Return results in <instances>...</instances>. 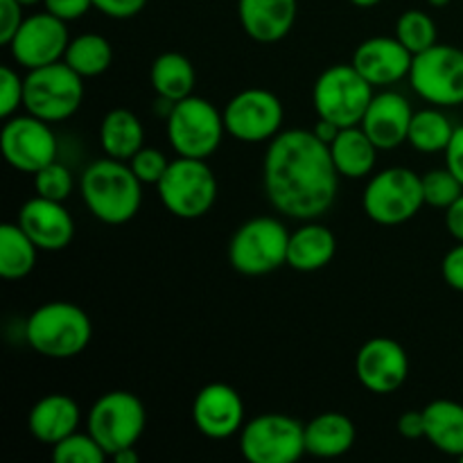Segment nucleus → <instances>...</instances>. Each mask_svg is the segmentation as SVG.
I'll return each mask as SVG.
<instances>
[{
  "label": "nucleus",
  "mask_w": 463,
  "mask_h": 463,
  "mask_svg": "<svg viewBox=\"0 0 463 463\" xmlns=\"http://www.w3.org/2000/svg\"><path fill=\"white\" fill-rule=\"evenodd\" d=\"M262 188L280 215L319 220L333 208L339 188L330 147L312 129L280 131L262 161Z\"/></svg>",
  "instance_id": "1"
},
{
  "label": "nucleus",
  "mask_w": 463,
  "mask_h": 463,
  "mask_svg": "<svg viewBox=\"0 0 463 463\" xmlns=\"http://www.w3.org/2000/svg\"><path fill=\"white\" fill-rule=\"evenodd\" d=\"M80 193L90 215L102 224L120 226L134 220L143 203V181L127 161L98 158L80 179Z\"/></svg>",
  "instance_id": "2"
},
{
  "label": "nucleus",
  "mask_w": 463,
  "mask_h": 463,
  "mask_svg": "<svg viewBox=\"0 0 463 463\" xmlns=\"http://www.w3.org/2000/svg\"><path fill=\"white\" fill-rule=\"evenodd\" d=\"M25 339L48 360H72L89 348L93 324L75 303L50 301L27 317Z\"/></svg>",
  "instance_id": "3"
},
{
  "label": "nucleus",
  "mask_w": 463,
  "mask_h": 463,
  "mask_svg": "<svg viewBox=\"0 0 463 463\" xmlns=\"http://www.w3.org/2000/svg\"><path fill=\"white\" fill-rule=\"evenodd\" d=\"M224 134V113L215 104L208 102L206 98L190 95V98L179 99L170 107L167 140H170L176 156L208 161L220 149Z\"/></svg>",
  "instance_id": "4"
},
{
  "label": "nucleus",
  "mask_w": 463,
  "mask_h": 463,
  "mask_svg": "<svg viewBox=\"0 0 463 463\" xmlns=\"http://www.w3.org/2000/svg\"><path fill=\"white\" fill-rule=\"evenodd\" d=\"M156 193L170 215L179 220H199L217 202V176L203 158L176 156L158 181Z\"/></svg>",
  "instance_id": "5"
},
{
  "label": "nucleus",
  "mask_w": 463,
  "mask_h": 463,
  "mask_svg": "<svg viewBox=\"0 0 463 463\" xmlns=\"http://www.w3.org/2000/svg\"><path fill=\"white\" fill-rule=\"evenodd\" d=\"M289 231L276 217L244 222L229 242V262L242 276H267L288 265Z\"/></svg>",
  "instance_id": "6"
},
{
  "label": "nucleus",
  "mask_w": 463,
  "mask_h": 463,
  "mask_svg": "<svg viewBox=\"0 0 463 463\" xmlns=\"http://www.w3.org/2000/svg\"><path fill=\"white\" fill-rule=\"evenodd\" d=\"M373 89L375 86L369 84L353 63H335L317 77L312 89L317 116L342 129L360 125L375 95Z\"/></svg>",
  "instance_id": "7"
},
{
  "label": "nucleus",
  "mask_w": 463,
  "mask_h": 463,
  "mask_svg": "<svg viewBox=\"0 0 463 463\" xmlns=\"http://www.w3.org/2000/svg\"><path fill=\"white\" fill-rule=\"evenodd\" d=\"M84 99V77L77 75L66 61L34 68L25 75V98L23 107L27 113L45 122H63L75 116Z\"/></svg>",
  "instance_id": "8"
},
{
  "label": "nucleus",
  "mask_w": 463,
  "mask_h": 463,
  "mask_svg": "<svg viewBox=\"0 0 463 463\" xmlns=\"http://www.w3.org/2000/svg\"><path fill=\"white\" fill-rule=\"evenodd\" d=\"M362 206L375 224H405L425 206L423 176H419L410 167L398 165L380 170L366 184Z\"/></svg>",
  "instance_id": "9"
},
{
  "label": "nucleus",
  "mask_w": 463,
  "mask_h": 463,
  "mask_svg": "<svg viewBox=\"0 0 463 463\" xmlns=\"http://www.w3.org/2000/svg\"><path fill=\"white\" fill-rule=\"evenodd\" d=\"M249 463H297L306 452V423L288 414H260L240 430Z\"/></svg>",
  "instance_id": "10"
},
{
  "label": "nucleus",
  "mask_w": 463,
  "mask_h": 463,
  "mask_svg": "<svg viewBox=\"0 0 463 463\" xmlns=\"http://www.w3.org/2000/svg\"><path fill=\"white\" fill-rule=\"evenodd\" d=\"M147 428L143 401L131 392H109L95 401L89 414V432L109 457L118 450L134 448Z\"/></svg>",
  "instance_id": "11"
},
{
  "label": "nucleus",
  "mask_w": 463,
  "mask_h": 463,
  "mask_svg": "<svg viewBox=\"0 0 463 463\" xmlns=\"http://www.w3.org/2000/svg\"><path fill=\"white\" fill-rule=\"evenodd\" d=\"M410 84L419 98L434 107L463 104V50L437 43L411 61Z\"/></svg>",
  "instance_id": "12"
},
{
  "label": "nucleus",
  "mask_w": 463,
  "mask_h": 463,
  "mask_svg": "<svg viewBox=\"0 0 463 463\" xmlns=\"http://www.w3.org/2000/svg\"><path fill=\"white\" fill-rule=\"evenodd\" d=\"M226 134L240 143H269L280 134L285 109L276 93L267 89H244L224 107Z\"/></svg>",
  "instance_id": "13"
},
{
  "label": "nucleus",
  "mask_w": 463,
  "mask_h": 463,
  "mask_svg": "<svg viewBox=\"0 0 463 463\" xmlns=\"http://www.w3.org/2000/svg\"><path fill=\"white\" fill-rule=\"evenodd\" d=\"M3 156L14 170L36 175L41 167L57 161L59 145L50 122L32 116H12L3 127Z\"/></svg>",
  "instance_id": "14"
},
{
  "label": "nucleus",
  "mask_w": 463,
  "mask_h": 463,
  "mask_svg": "<svg viewBox=\"0 0 463 463\" xmlns=\"http://www.w3.org/2000/svg\"><path fill=\"white\" fill-rule=\"evenodd\" d=\"M68 43H71V34H68L66 21L50 12H36L23 21L7 48L18 66L34 71V68L61 61Z\"/></svg>",
  "instance_id": "15"
},
{
  "label": "nucleus",
  "mask_w": 463,
  "mask_h": 463,
  "mask_svg": "<svg viewBox=\"0 0 463 463\" xmlns=\"http://www.w3.org/2000/svg\"><path fill=\"white\" fill-rule=\"evenodd\" d=\"M355 375L366 392L389 396L405 384L410 375V357L396 339L373 337L357 351Z\"/></svg>",
  "instance_id": "16"
},
{
  "label": "nucleus",
  "mask_w": 463,
  "mask_h": 463,
  "mask_svg": "<svg viewBox=\"0 0 463 463\" xmlns=\"http://www.w3.org/2000/svg\"><path fill=\"white\" fill-rule=\"evenodd\" d=\"M193 423L206 439L224 441L244 428V402L238 389L224 383H211L193 401Z\"/></svg>",
  "instance_id": "17"
},
{
  "label": "nucleus",
  "mask_w": 463,
  "mask_h": 463,
  "mask_svg": "<svg viewBox=\"0 0 463 463\" xmlns=\"http://www.w3.org/2000/svg\"><path fill=\"white\" fill-rule=\"evenodd\" d=\"M414 54L396 39V36H373L362 41L353 52L351 63L362 77L373 86L398 84L410 77Z\"/></svg>",
  "instance_id": "18"
},
{
  "label": "nucleus",
  "mask_w": 463,
  "mask_h": 463,
  "mask_svg": "<svg viewBox=\"0 0 463 463\" xmlns=\"http://www.w3.org/2000/svg\"><path fill=\"white\" fill-rule=\"evenodd\" d=\"M18 224L30 235L39 251H63L75 238V220L63 202L32 197L18 213Z\"/></svg>",
  "instance_id": "19"
},
{
  "label": "nucleus",
  "mask_w": 463,
  "mask_h": 463,
  "mask_svg": "<svg viewBox=\"0 0 463 463\" xmlns=\"http://www.w3.org/2000/svg\"><path fill=\"white\" fill-rule=\"evenodd\" d=\"M411 118H414V109L407 102L405 95L396 90H383L373 95L360 127L383 152V149H396L407 143Z\"/></svg>",
  "instance_id": "20"
},
{
  "label": "nucleus",
  "mask_w": 463,
  "mask_h": 463,
  "mask_svg": "<svg viewBox=\"0 0 463 463\" xmlns=\"http://www.w3.org/2000/svg\"><path fill=\"white\" fill-rule=\"evenodd\" d=\"M297 0H238V16L244 34L258 43H276L297 23Z\"/></svg>",
  "instance_id": "21"
},
{
  "label": "nucleus",
  "mask_w": 463,
  "mask_h": 463,
  "mask_svg": "<svg viewBox=\"0 0 463 463\" xmlns=\"http://www.w3.org/2000/svg\"><path fill=\"white\" fill-rule=\"evenodd\" d=\"M80 419V405L71 396L50 393V396H43L34 402V407L27 414V430L36 441L57 446L59 441L77 432Z\"/></svg>",
  "instance_id": "22"
},
{
  "label": "nucleus",
  "mask_w": 463,
  "mask_h": 463,
  "mask_svg": "<svg viewBox=\"0 0 463 463\" xmlns=\"http://www.w3.org/2000/svg\"><path fill=\"white\" fill-rule=\"evenodd\" d=\"M337 253V238L328 226L310 220L289 233L288 265L301 274H312L333 262Z\"/></svg>",
  "instance_id": "23"
},
{
  "label": "nucleus",
  "mask_w": 463,
  "mask_h": 463,
  "mask_svg": "<svg viewBox=\"0 0 463 463\" xmlns=\"http://www.w3.org/2000/svg\"><path fill=\"white\" fill-rule=\"evenodd\" d=\"M355 423L342 411H326L306 423V452L317 459H337L355 446Z\"/></svg>",
  "instance_id": "24"
},
{
  "label": "nucleus",
  "mask_w": 463,
  "mask_h": 463,
  "mask_svg": "<svg viewBox=\"0 0 463 463\" xmlns=\"http://www.w3.org/2000/svg\"><path fill=\"white\" fill-rule=\"evenodd\" d=\"M328 147L339 176H344V179H364V176L373 175L380 149L360 125L344 127Z\"/></svg>",
  "instance_id": "25"
},
{
  "label": "nucleus",
  "mask_w": 463,
  "mask_h": 463,
  "mask_svg": "<svg viewBox=\"0 0 463 463\" xmlns=\"http://www.w3.org/2000/svg\"><path fill=\"white\" fill-rule=\"evenodd\" d=\"M425 439L437 450L450 457H463V405L439 398L423 407Z\"/></svg>",
  "instance_id": "26"
},
{
  "label": "nucleus",
  "mask_w": 463,
  "mask_h": 463,
  "mask_svg": "<svg viewBox=\"0 0 463 463\" xmlns=\"http://www.w3.org/2000/svg\"><path fill=\"white\" fill-rule=\"evenodd\" d=\"M99 145L107 156L131 161V156L145 147L143 122L129 109H113L99 122Z\"/></svg>",
  "instance_id": "27"
},
{
  "label": "nucleus",
  "mask_w": 463,
  "mask_h": 463,
  "mask_svg": "<svg viewBox=\"0 0 463 463\" xmlns=\"http://www.w3.org/2000/svg\"><path fill=\"white\" fill-rule=\"evenodd\" d=\"M154 90L165 102H179V99L190 98L197 81L193 61L181 52H163L154 59L152 71H149Z\"/></svg>",
  "instance_id": "28"
},
{
  "label": "nucleus",
  "mask_w": 463,
  "mask_h": 463,
  "mask_svg": "<svg viewBox=\"0 0 463 463\" xmlns=\"http://www.w3.org/2000/svg\"><path fill=\"white\" fill-rule=\"evenodd\" d=\"M39 256V247L21 224L5 222L0 226V276L5 280H21L32 274Z\"/></svg>",
  "instance_id": "29"
},
{
  "label": "nucleus",
  "mask_w": 463,
  "mask_h": 463,
  "mask_svg": "<svg viewBox=\"0 0 463 463\" xmlns=\"http://www.w3.org/2000/svg\"><path fill=\"white\" fill-rule=\"evenodd\" d=\"M63 61L86 80V77H99L111 68L113 48L111 41L102 34H80L68 43Z\"/></svg>",
  "instance_id": "30"
},
{
  "label": "nucleus",
  "mask_w": 463,
  "mask_h": 463,
  "mask_svg": "<svg viewBox=\"0 0 463 463\" xmlns=\"http://www.w3.org/2000/svg\"><path fill=\"white\" fill-rule=\"evenodd\" d=\"M452 134H455V127H452L450 118L446 113L439 111V107L420 109V111H414V118H411L407 143L416 152L437 154L446 152Z\"/></svg>",
  "instance_id": "31"
},
{
  "label": "nucleus",
  "mask_w": 463,
  "mask_h": 463,
  "mask_svg": "<svg viewBox=\"0 0 463 463\" xmlns=\"http://www.w3.org/2000/svg\"><path fill=\"white\" fill-rule=\"evenodd\" d=\"M437 23L428 12L420 9H407L396 21V39L410 50L411 54H420L437 45Z\"/></svg>",
  "instance_id": "32"
},
{
  "label": "nucleus",
  "mask_w": 463,
  "mask_h": 463,
  "mask_svg": "<svg viewBox=\"0 0 463 463\" xmlns=\"http://www.w3.org/2000/svg\"><path fill=\"white\" fill-rule=\"evenodd\" d=\"M463 194V184L448 170L446 165L430 170L423 175V197L425 206L432 208H450Z\"/></svg>",
  "instance_id": "33"
},
{
  "label": "nucleus",
  "mask_w": 463,
  "mask_h": 463,
  "mask_svg": "<svg viewBox=\"0 0 463 463\" xmlns=\"http://www.w3.org/2000/svg\"><path fill=\"white\" fill-rule=\"evenodd\" d=\"M107 459L109 455L90 432H75L59 441L57 446H52L54 463H104Z\"/></svg>",
  "instance_id": "34"
},
{
  "label": "nucleus",
  "mask_w": 463,
  "mask_h": 463,
  "mask_svg": "<svg viewBox=\"0 0 463 463\" xmlns=\"http://www.w3.org/2000/svg\"><path fill=\"white\" fill-rule=\"evenodd\" d=\"M34 190L39 197L66 202L72 193V175L63 163L52 161L34 175Z\"/></svg>",
  "instance_id": "35"
},
{
  "label": "nucleus",
  "mask_w": 463,
  "mask_h": 463,
  "mask_svg": "<svg viewBox=\"0 0 463 463\" xmlns=\"http://www.w3.org/2000/svg\"><path fill=\"white\" fill-rule=\"evenodd\" d=\"M127 163H129L131 170L136 172V176L143 181V185H158V181L165 175L167 165H170L165 154L156 147L138 149V152L131 156V161Z\"/></svg>",
  "instance_id": "36"
},
{
  "label": "nucleus",
  "mask_w": 463,
  "mask_h": 463,
  "mask_svg": "<svg viewBox=\"0 0 463 463\" xmlns=\"http://www.w3.org/2000/svg\"><path fill=\"white\" fill-rule=\"evenodd\" d=\"M0 84H3V90H0V116L9 120L23 107L25 77L18 75V71H14L12 66H3L0 68Z\"/></svg>",
  "instance_id": "37"
},
{
  "label": "nucleus",
  "mask_w": 463,
  "mask_h": 463,
  "mask_svg": "<svg viewBox=\"0 0 463 463\" xmlns=\"http://www.w3.org/2000/svg\"><path fill=\"white\" fill-rule=\"evenodd\" d=\"M23 7H25V5H21L18 0H0V43L3 45L12 43L18 27L25 21Z\"/></svg>",
  "instance_id": "38"
},
{
  "label": "nucleus",
  "mask_w": 463,
  "mask_h": 463,
  "mask_svg": "<svg viewBox=\"0 0 463 463\" xmlns=\"http://www.w3.org/2000/svg\"><path fill=\"white\" fill-rule=\"evenodd\" d=\"M145 5H147V0H93V7L99 14L109 18H118V21L138 16Z\"/></svg>",
  "instance_id": "39"
},
{
  "label": "nucleus",
  "mask_w": 463,
  "mask_h": 463,
  "mask_svg": "<svg viewBox=\"0 0 463 463\" xmlns=\"http://www.w3.org/2000/svg\"><path fill=\"white\" fill-rule=\"evenodd\" d=\"M441 274L448 288L463 294V242H457L441 262Z\"/></svg>",
  "instance_id": "40"
},
{
  "label": "nucleus",
  "mask_w": 463,
  "mask_h": 463,
  "mask_svg": "<svg viewBox=\"0 0 463 463\" xmlns=\"http://www.w3.org/2000/svg\"><path fill=\"white\" fill-rule=\"evenodd\" d=\"M43 7L45 12L54 14V16L68 23L84 16L93 7V0H43Z\"/></svg>",
  "instance_id": "41"
},
{
  "label": "nucleus",
  "mask_w": 463,
  "mask_h": 463,
  "mask_svg": "<svg viewBox=\"0 0 463 463\" xmlns=\"http://www.w3.org/2000/svg\"><path fill=\"white\" fill-rule=\"evenodd\" d=\"M443 156H446L448 170H450L452 175H455L463 184V125L455 127V134H452Z\"/></svg>",
  "instance_id": "42"
},
{
  "label": "nucleus",
  "mask_w": 463,
  "mask_h": 463,
  "mask_svg": "<svg viewBox=\"0 0 463 463\" xmlns=\"http://www.w3.org/2000/svg\"><path fill=\"white\" fill-rule=\"evenodd\" d=\"M398 428V434L405 439H410V441H416V439H425V414L423 410H410L405 411V414H401V419H398L396 423Z\"/></svg>",
  "instance_id": "43"
},
{
  "label": "nucleus",
  "mask_w": 463,
  "mask_h": 463,
  "mask_svg": "<svg viewBox=\"0 0 463 463\" xmlns=\"http://www.w3.org/2000/svg\"><path fill=\"white\" fill-rule=\"evenodd\" d=\"M446 229L457 242H463V194L450 208H446Z\"/></svg>",
  "instance_id": "44"
},
{
  "label": "nucleus",
  "mask_w": 463,
  "mask_h": 463,
  "mask_svg": "<svg viewBox=\"0 0 463 463\" xmlns=\"http://www.w3.org/2000/svg\"><path fill=\"white\" fill-rule=\"evenodd\" d=\"M312 131H315V134H317V138L324 140L326 145H330L339 136L342 127L335 125V122H330V120H321V118H319V122H317V125L312 127Z\"/></svg>",
  "instance_id": "45"
},
{
  "label": "nucleus",
  "mask_w": 463,
  "mask_h": 463,
  "mask_svg": "<svg viewBox=\"0 0 463 463\" xmlns=\"http://www.w3.org/2000/svg\"><path fill=\"white\" fill-rule=\"evenodd\" d=\"M111 459L116 463H138V452L134 448H125V450H118L116 455H111Z\"/></svg>",
  "instance_id": "46"
},
{
  "label": "nucleus",
  "mask_w": 463,
  "mask_h": 463,
  "mask_svg": "<svg viewBox=\"0 0 463 463\" xmlns=\"http://www.w3.org/2000/svg\"><path fill=\"white\" fill-rule=\"evenodd\" d=\"M353 5H355V7H362V9H371V7H375V5H380L383 3V0H351Z\"/></svg>",
  "instance_id": "47"
},
{
  "label": "nucleus",
  "mask_w": 463,
  "mask_h": 463,
  "mask_svg": "<svg viewBox=\"0 0 463 463\" xmlns=\"http://www.w3.org/2000/svg\"><path fill=\"white\" fill-rule=\"evenodd\" d=\"M452 0H428V5L430 7H434V9H441V7H448V5H450Z\"/></svg>",
  "instance_id": "48"
},
{
  "label": "nucleus",
  "mask_w": 463,
  "mask_h": 463,
  "mask_svg": "<svg viewBox=\"0 0 463 463\" xmlns=\"http://www.w3.org/2000/svg\"><path fill=\"white\" fill-rule=\"evenodd\" d=\"M21 5H25V7H30V5H36V3H43V0H18Z\"/></svg>",
  "instance_id": "49"
},
{
  "label": "nucleus",
  "mask_w": 463,
  "mask_h": 463,
  "mask_svg": "<svg viewBox=\"0 0 463 463\" xmlns=\"http://www.w3.org/2000/svg\"><path fill=\"white\" fill-rule=\"evenodd\" d=\"M461 461H463V457H461Z\"/></svg>",
  "instance_id": "50"
}]
</instances>
